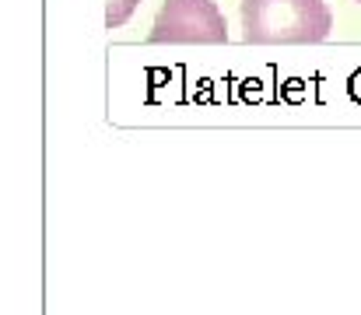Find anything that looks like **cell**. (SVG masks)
<instances>
[{
    "instance_id": "1",
    "label": "cell",
    "mask_w": 361,
    "mask_h": 315,
    "mask_svg": "<svg viewBox=\"0 0 361 315\" xmlns=\"http://www.w3.org/2000/svg\"><path fill=\"white\" fill-rule=\"evenodd\" d=\"M330 28L326 0H242V39L256 46L323 42Z\"/></svg>"
},
{
    "instance_id": "2",
    "label": "cell",
    "mask_w": 361,
    "mask_h": 315,
    "mask_svg": "<svg viewBox=\"0 0 361 315\" xmlns=\"http://www.w3.org/2000/svg\"><path fill=\"white\" fill-rule=\"evenodd\" d=\"M151 42H228V28L214 0H165Z\"/></svg>"
},
{
    "instance_id": "3",
    "label": "cell",
    "mask_w": 361,
    "mask_h": 315,
    "mask_svg": "<svg viewBox=\"0 0 361 315\" xmlns=\"http://www.w3.org/2000/svg\"><path fill=\"white\" fill-rule=\"evenodd\" d=\"M137 7V0H109V14H106V25L109 28H120L123 21L130 18V11Z\"/></svg>"
},
{
    "instance_id": "4",
    "label": "cell",
    "mask_w": 361,
    "mask_h": 315,
    "mask_svg": "<svg viewBox=\"0 0 361 315\" xmlns=\"http://www.w3.org/2000/svg\"><path fill=\"white\" fill-rule=\"evenodd\" d=\"M358 4H361V0H358Z\"/></svg>"
}]
</instances>
